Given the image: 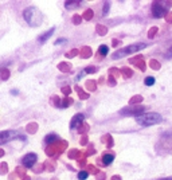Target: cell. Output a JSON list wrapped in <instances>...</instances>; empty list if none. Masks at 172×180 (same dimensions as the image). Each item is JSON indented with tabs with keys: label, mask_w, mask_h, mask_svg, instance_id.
<instances>
[{
	"label": "cell",
	"mask_w": 172,
	"mask_h": 180,
	"mask_svg": "<svg viewBox=\"0 0 172 180\" xmlns=\"http://www.w3.org/2000/svg\"><path fill=\"white\" fill-rule=\"evenodd\" d=\"M82 19H84V18H82L81 15H74L73 19H71V22H73V24H77V26H78V24H81Z\"/></svg>",
	"instance_id": "obj_38"
},
{
	"label": "cell",
	"mask_w": 172,
	"mask_h": 180,
	"mask_svg": "<svg viewBox=\"0 0 172 180\" xmlns=\"http://www.w3.org/2000/svg\"><path fill=\"white\" fill-rule=\"evenodd\" d=\"M77 55H79V50L78 48H73V50H70L69 53H66V58H74V57H77Z\"/></svg>",
	"instance_id": "obj_35"
},
{
	"label": "cell",
	"mask_w": 172,
	"mask_h": 180,
	"mask_svg": "<svg viewBox=\"0 0 172 180\" xmlns=\"http://www.w3.org/2000/svg\"><path fill=\"white\" fill-rule=\"evenodd\" d=\"M159 180H172V178H165V179H159Z\"/></svg>",
	"instance_id": "obj_56"
},
{
	"label": "cell",
	"mask_w": 172,
	"mask_h": 180,
	"mask_svg": "<svg viewBox=\"0 0 172 180\" xmlns=\"http://www.w3.org/2000/svg\"><path fill=\"white\" fill-rule=\"evenodd\" d=\"M89 128H90V126H89V124H82V125L79 126L78 129H77V132H78L79 135H84L85 136V133H88Z\"/></svg>",
	"instance_id": "obj_29"
},
{
	"label": "cell",
	"mask_w": 172,
	"mask_h": 180,
	"mask_svg": "<svg viewBox=\"0 0 172 180\" xmlns=\"http://www.w3.org/2000/svg\"><path fill=\"white\" fill-rule=\"evenodd\" d=\"M89 178V172L88 171H81V172H78V179L79 180H86Z\"/></svg>",
	"instance_id": "obj_39"
},
{
	"label": "cell",
	"mask_w": 172,
	"mask_h": 180,
	"mask_svg": "<svg viewBox=\"0 0 172 180\" xmlns=\"http://www.w3.org/2000/svg\"><path fill=\"white\" fill-rule=\"evenodd\" d=\"M91 55H93V51H91V48L89 47V46H84V47L79 50V57H81L82 59H88Z\"/></svg>",
	"instance_id": "obj_14"
},
{
	"label": "cell",
	"mask_w": 172,
	"mask_h": 180,
	"mask_svg": "<svg viewBox=\"0 0 172 180\" xmlns=\"http://www.w3.org/2000/svg\"><path fill=\"white\" fill-rule=\"evenodd\" d=\"M120 74H121V70H118V69H116V67H112L110 70H109V75H112V77H114V78H118Z\"/></svg>",
	"instance_id": "obj_36"
},
{
	"label": "cell",
	"mask_w": 172,
	"mask_h": 180,
	"mask_svg": "<svg viewBox=\"0 0 172 180\" xmlns=\"http://www.w3.org/2000/svg\"><path fill=\"white\" fill-rule=\"evenodd\" d=\"M45 141H46V144L51 145V144L58 143V141H59V137H58V135H55V133H50V135H47V136L45 137Z\"/></svg>",
	"instance_id": "obj_15"
},
{
	"label": "cell",
	"mask_w": 172,
	"mask_h": 180,
	"mask_svg": "<svg viewBox=\"0 0 172 180\" xmlns=\"http://www.w3.org/2000/svg\"><path fill=\"white\" fill-rule=\"evenodd\" d=\"M36 160H38V156H36L35 153H27V155L22 159V164L24 168H34L36 164Z\"/></svg>",
	"instance_id": "obj_8"
},
{
	"label": "cell",
	"mask_w": 172,
	"mask_h": 180,
	"mask_svg": "<svg viewBox=\"0 0 172 180\" xmlns=\"http://www.w3.org/2000/svg\"><path fill=\"white\" fill-rule=\"evenodd\" d=\"M16 138L26 141V136L20 135L18 130H3V132L0 133V144H5L7 141L16 140Z\"/></svg>",
	"instance_id": "obj_5"
},
{
	"label": "cell",
	"mask_w": 172,
	"mask_h": 180,
	"mask_svg": "<svg viewBox=\"0 0 172 180\" xmlns=\"http://www.w3.org/2000/svg\"><path fill=\"white\" fill-rule=\"evenodd\" d=\"M145 112V106L137 105V106H127V108L120 110V114L121 116H134V117H139V116L144 114Z\"/></svg>",
	"instance_id": "obj_7"
},
{
	"label": "cell",
	"mask_w": 172,
	"mask_h": 180,
	"mask_svg": "<svg viewBox=\"0 0 172 180\" xmlns=\"http://www.w3.org/2000/svg\"><path fill=\"white\" fill-rule=\"evenodd\" d=\"M84 120H85V116L82 114V113L75 114L73 117V120H71V123H70V129H78V128L84 124Z\"/></svg>",
	"instance_id": "obj_9"
},
{
	"label": "cell",
	"mask_w": 172,
	"mask_h": 180,
	"mask_svg": "<svg viewBox=\"0 0 172 180\" xmlns=\"http://www.w3.org/2000/svg\"><path fill=\"white\" fill-rule=\"evenodd\" d=\"M54 33H55V28H50V30H48V31H46L45 34H42V35L38 38V42L41 43V45H43V43H46L48 39H50V36L53 35Z\"/></svg>",
	"instance_id": "obj_13"
},
{
	"label": "cell",
	"mask_w": 172,
	"mask_h": 180,
	"mask_svg": "<svg viewBox=\"0 0 172 180\" xmlns=\"http://www.w3.org/2000/svg\"><path fill=\"white\" fill-rule=\"evenodd\" d=\"M109 8H110V3H109V2H105V3H104V10H102V16H106V15H108Z\"/></svg>",
	"instance_id": "obj_40"
},
{
	"label": "cell",
	"mask_w": 172,
	"mask_h": 180,
	"mask_svg": "<svg viewBox=\"0 0 172 180\" xmlns=\"http://www.w3.org/2000/svg\"><path fill=\"white\" fill-rule=\"evenodd\" d=\"M120 70H121L122 77L127 78V79H128V78H132V75H133V71H132L129 67H127V66H125V67H122V69H120Z\"/></svg>",
	"instance_id": "obj_22"
},
{
	"label": "cell",
	"mask_w": 172,
	"mask_h": 180,
	"mask_svg": "<svg viewBox=\"0 0 172 180\" xmlns=\"http://www.w3.org/2000/svg\"><path fill=\"white\" fill-rule=\"evenodd\" d=\"M149 66H151V69H153V70H160V67H161V65H160L156 59H151Z\"/></svg>",
	"instance_id": "obj_32"
},
{
	"label": "cell",
	"mask_w": 172,
	"mask_h": 180,
	"mask_svg": "<svg viewBox=\"0 0 172 180\" xmlns=\"http://www.w3.org/2000/svg\"><path fill=\"white\" fill-rule=\"evenodd\" d=\"M34 171H35L36 173H41L42 171H46V165H45V163H43V164H39L38 167H35V168H34Z\"/></svg>",
	"instance_id": "obj_43"
},
{
	"label": "cell",
	"mask_w": 172,
	"mask_h": 180,
	"mask_svg": "<svg viewBox=\"0 0 172 180\" xmlns=\"http://www.w3.org/2000/svg\"><path fill=\"white\" fill-rule=\"evenodd\" d=\"M15 172H16V175H18L19 176V178H26V176H27V175H26V168L24 167H18V168H16V171H15Z\"/></svg>",
	"instance_id": "obj_33"
},
{
	"label": "cell",
	"mask_w": 172,
	"mask_h": 180,
	"mask_svg": "<svg viewBox=\"0 0 172 180\" xmlns=\"http://www.w3.org/2000/svg\"><path fill=\"white\" fill-rule=\"evenodd\" d=\"M22 180H31V179H30V178H28V176H26V178H23Z\"/></svg>",
	"instance_id": "obj_57"
},
{
	"label": "cell",
	"mask_w": 172,
	"mask_h": 180,
	"mask_svg": "<svg viewBox=\"0 0 172 180\" xmlns=\"http://www.w3.org/2000/svg\"><path fill=\"white\" fill-rule=\"evenodd\" d=\"M26 129H27V132H28V133L34 135V133H36V130H38V124H36V123H30V124L27 125V128H26Z\"/></svg>",
	"instance_id": "obj_26"
},
{
	"label": "cell",
	"mask_w": 172,
	"mask_h": 180,
	"mask_svg": "<svg viewBox=\"0 0 172 180\" xmlns=\"http://www.w3.org/2000/svg\"><path fill=\"white\" fill-rule=\"evenodd\" d=\"M96 31H97L98 35L104 36V35H106L108 34V27H105V26H102V24H97L96 26Z\"/></svg>",
	"instance_id": "obj_21"
},
{
	"label": "cell",
	"mask_w": 172,
	"mask_h": 180,
	"mask_svg": "<svg viewBox=\"0 0 172 180\" xmlns=\"http://www.w3.org/2000/svg\"><path fill=\"white\" fill-rule=\"evenodd\" d=\"M98 53L101 57H105V55H108V53H109V47L106 45H101L98 48Z\"/></svg>",
	"instance_id": "obj_30"
},
{
	"label": "cell",
	"mask_w": 172,
	"mask_h": 180,
	"mask_svg": "<svg viewBox=\"0 0 172 180\" xmlns=\"http://www.w3.org/2000/svg\"><path fill=\"white\" fill-rule=\"evenodd\" d=\"M78 165H79V167H81V168L86 167V157L81 159V160H78Z\"/></svg>",
	"instance_id": "obj_48"
},
{
	"label": "cell",
	"mask_w": 172,
	"mask_h": 180,
	"mask_svg": "<svg viewBox=\"0 0 172 180\" xmlns=\"http://www.w3.org/2000/svg\"><path fill=\"white\" fill-rule=\"evenodd\" d=\"M165 20H167V22L168 23H172V12H171V11H170V12H168V15L167 16H165V18H164Z\"/></svg>",
	"instance_id": "obj_51"
},
{
	"label": "cell",
	"mask_w": 172,
	"mask_h": 180,
	"mask_svg": "<svg viewBox=\"0 0 172 180\" xmlns=\"http://www.w3.org/2000/svg\"><path fill=\"white\" fill-rule=\"evenodd\" d=\"M143 102V95H134L129 100V106H134V105H140Z\"/></svg>",
	"instance_id": "obj_18"
},
{
	"label": "cell",
	"mask_w": 172,
	"mask_h": 180,
	"mask_svg": "<svg viewBox=\"0 0 172 180\" xmlns=\"http://www.w3.org/2000/svg\"><path fill=\"white\" fill-rule=\"evenodd\" d=\"M93 10H85V12H84V15H82V18H84L85 20H91L93 19Z\"/></svg>",
	"instance_id": "obj_31"
},
{
	"label": "cell",
	"mask_w": 172,
	"mask_h": 180,
	"mask_svg": "<svg viewBox=\"0 0 172 180\" xmlns=\"http://www.w3.org/2000/svg\"><path fill=\"white\" fill-rule=\"evenodd\" d=\"M50 102H51V105L57 106V108H61V102H62V101L59 100L58 95H54V97L50 98Z\"/></svg>",
	"instance_id": "obj_27"
},
{
	"label": "cell",
	"mask_w": 172,
	"mask_h": 180,
	"mask_svg": "<svg viewBox=\"0 0 172 180\" xmlns=\"http://www.w3.org/2000/svg\"><path fill=\"white\" fill-rule=\"evenodd\" d=\"M155 81H156V79H155L153 77H147V78L144 79V83H145L147 86H152V85H155Z\"/></svg>",
	"instance_id": "obj_42"
},
{
	"label": "cell",
	"mask_w": 172,
	"mask_h": 180,
	"mask_svg": "<svg viewBox=\"0 0 172 180\" xmlns=\"http://www.w3.org/2000/svg\"><path fill=\"white\" fill-rule=\"evenodd\" d=\"M85 74H94V73H97V67H94V66H89V67H86L84 70Z\"/></svg>",
	"instance_id": "obj_41"
},
{
	"label": "cell",
	"mask_w": 172,
	"mask_h": 180,
	"mask_svg": "<svg viewBox=\"0 0 172 180\" xmlns=\"http://www.w3.org/2000/svg\"><path fill=\"white\" fill-rule=\"evenodd\" d=\"M129 63H133L134 66H137V67L140 69L141 71H145V62H144V59H143V57L141 55H136V57H133V58H131L129 59Z\"/></svg>",
	"instance_id": "obj_10"
},
{
	"label": "cell",
	"mask_w": 172,
	"mask_h": 180,
	"mask_svg": "<svg viewBox=\"0 0 172 180\" xmlns=\"http://www.w3.org/2000/svg\"><path fill=\"white\" fill-rule=\"evenodd\" d=\"M157 31H159V28L157 27H151L149 31H148V38H149V39H153V38L156 36Z\"/></svg>",
	"instance_id": "obj_34"
},
{
	"label": "cell",
	"mask_w": 172,
	"mask_h": 180,
	"mask_svg": "<svg viewBox=\"0 0 172 180\" xmlns=\"http://www.w3.org/2000/svg\"><path fill=\"white\" fill-rule=\"evenodd\" d=\"M45 165H46V171H47V172H53V171L55 169V161L54 160L45 161Z\"/></svg>",
	"instance_id": "obj_23"
},
{
	"label": "cell",
	"mask_w": 172,
	"mask_h": 180,
	"mask_svg": "<svg viewBox=\"0 0 172 180\" xmlns=\"http://www.w3.org/2000/svg\"><path fill=\"white\" fill-rule=\"evenodd\" d=\"M73 104H74L73 98H70V97H65L63 100H62V102H61V108H69V106L73 105Z\"/></svg>",
	"instance_id": "obj_25"
},
{
	"label": "cell",
	"mask_w": 172,
	"mask_h": 180,
	"mask_svg": "<svg viewBox=\"0 0 172 180\" xmlns=\"http://www.w3.org/2000/svg\"><path fill=\"white\" fill-rule=\"evenodd\" d=\"M75 92L78 93V95H79V98H81V100H88L89 97H90V95H89V93H86L84 89L82 88H79V86H75Z\"/></svg>",
	"instance_id": "obj_19"
},
{
	"label": "cell",
	"mask_w": 172,
	"mask_h": 180,
	"mask_svg": "<svg viewBox=\"0 0 172 180\" xmlns=\"http://www.w3.org/2000/svg\"><path fill=\"white\" fill-rule=\"evenodd\" d=\"M105 176L106 175H105L104 172H100L98 175H97V180H105Z\"/></svg>",
	"instance_id": "obj_50"
},
{
	"label": "cell",
	"mask_w": 172,
	"mask_h": 180,
	"mask_svg": "<svg viewBox=\"0 0 172 180\" xmlns=\"http://www.w3.org/2000/svg\"><path fill=\"white\" fill-rule=\"evenodd\" d=\"M61 90H62V93L65 94V97H69V95H70V93H71V89L69 88V86H63Z\"/></svg>",
	"instance_id": "obj_45"
},
{
	"label": "cell",
	"mask_w": 172,
	"mask_h": 180,
	"mask_svg": "<svg viewBox=\"0 0 172 180\" xmlns=\"http://www.w3.org/2000/svg\"><path fill=\"white\" fill-rule=\"evenodd\" d=\"M114 160V155L110 152H105L104 155H102L101 159H98V164L100 165H110L112 163Z\"/></svg>",
	"instance_id": "obj_11"
},
{
	"label": "cell",
	"mask_w": 172,
	"mask_h": 180,
	"mask_svg": "<svg viewBox=\"0 0 172 180\" xmlns=\"http://www.w3.org/2000/svg\"><path fill=\"white\" fill-rule=\"evenodd\" d=\"M66 42V39H63V38H59L58 40H57V42H54L55 43V45H62V43H65Z\"/></svg>",
	"instance_id": "obj_53"
},
{
	"label": "cell",
	"mask_w": 172,
	"mask_h": 180,
	"mask_svg": "<svg viewBox=\"0 0 172 180\" xmlns=\"http://www.w3.org/2000/svg\"><path fill=\"white\" fill-rule=\"evenodd\" d=\"M67 141H65V140H59L58 143H55V144H51V145H47L46 147V155L48 156V157H55V156H58V155H61L62 152L67 148Z\"/></svg>",
	"instance_id": "obj_4"
},
{
	"label": "cell",
	"mask_w": 172,
	"mask_h": 180,
	"mask_svg": "<svg viewBox=\"0 0 172 180\" xmlns=\"http://www.w3.org/2000/svg\"><path fill=\"white\" fill-rule=\"evenodd\" d=\"M86 171H88L89 173H94V175H96V176L100 173V169H98V168H97V167H94L93 164H89L88 167H86Z\"/></svg>",
	"instance_id": "obj_28"
},
{
	"label": "cell",
	"mask_w": 172,
	"mask_h": 180,
	"mask_svg": "<svg viewBox=\"0 0 172 180\" xmlns=\"http://www.w3.org/2000/svg\"><path fill=\"white\" fill-rule=\"evenodd\" d=\"M82 2H66L65 3V7L67 8V10H74V8H77L78 5H81Z\"/></svg>",
	"instance_id": "obj_24"
},
{
	"label": "cell",
	"mask_w": 172,
	"mask_h": 180,
	"mask_svg": "<svg viewBox=\"0 0 172 180\" xmlns=\"http://www.w3.org/2000/svg\"><path fill=\"white\" fill-rule=\"evenodd\" d=\"M88 143H89V137H88V135L82 136L81 140H79V144H81L82 147H85V145H88Z\"/></svg>",
	"instance_id": "obj_44"
},
{
	"label": "cell",
	"mask_w": 172,
	"mask_h": 180,
	"mask_svg": "<svg viewBox=\"0 0 172 180\" xmlns=\"http://www.w3.org/2000/svg\"><path fill=\"white\" fill-rule=\"evenodd\" d=\"M19 176L16 175V172L15 173H12V175H10V180H15V179H18Z\"/></svg>",
	"instance_id": "obj_54"
},
{
	"label": "cell",
	"mask_w": 172,
	"mask_h": 180,
	"mask_svg": "<svg viewBox=\"0 0 172 180\" xmlns=\"http://www.w3.org/2000/svg\"><path fill=\"white\" fill-rule=\"evenodd\" d=\"M120 43H121V42H120L118 39H113V40H112V46H113V47H117Z\"/></svg>",
	"instance_id": "obj_52"
},
{
	"label": "cell",
	"mask_w": 172,
	"mask_h": 180,
	"mask_svg": "<svg viewBox=\"0 0 172 180\" xmlns=\"http://www.w3.org/2000/svg\"><path fill=\"white\" fill-rule=\"evenodd\" d=\"M97 85H98V83H97L96 81L89 79V81H86V83H85V89H88L89 92H96V90H97Z\"/></svg>",
	"instance_id": "obj_16"
},
{
	"label": "cell",
	"mask_w": 172,
	"mask_h": 180,
	"mask_svg": "<svg viewBox=\"0 0 172 180\" xmlns=\"http://www.w3.org/2000/svg\"><path fill=\"white\" fill-rule=\"evenodd\" d=\"M8 78H10V70H8V69H5V67H3L2 69V79L3 81H7Z\"/></svg>",
	"instance_id": "obj_37"
},
{
	"label": "cell",
	"mask_w": 172,
	"mask_h": 180,
	"mask_svg": "<svg viewBox=\"0 0 172 180\" xmlns=\"http://www.w3.org/2000/svg\"><path fill=\"white\" fill-rule=\"evenodd\" d=\"M67 156H69V159H74V160H81V159L86 157L85 153L79 152L78 149H70L67 153Z\"/></svg>",
	"instance_id": "obj_12"
},
{
	"label": "cell",
	"mask_w": 172,
	"mask_h": 180,
	"mask_svg": "<svg viewBox=\"0 0 172 180\" xmlns=\"http://www.w3.org/2000/svg\"><path fill=\"white\" fill-rule=\"evenodd\" d=\"M23 18L31 27H38L42 24L43 15L36 7H27L23 11Z\"/></svg>",
	"instance_id": "obj_1"
},
{
	"label": "cell",
	"mask_w": 172,
	"mask_h": 180,
	"mask_svg": "<svg viewBox=\"0 0 172 180\" xmlns=\"http://www.w3.org/2000/svg\"><path fill=\"white\" fill-rule=\"evenodd\" d=\"M58 70L62 73H69V71H71V65L69 62H62L58 65Z\"/></svg>",
	"instance_id": "obj_17"
},
{
	"label": "cell",
	"mask_w": 172,
	"mask_h": 180,
	"mask_svg": "<svg viewBox=\"0 0 172 180\" xmlns=\"http://www.w3.org/2000/svg\"><path fill=\"white\" fill-rule=\"evenodd\" d=\"M102 143H104L105 145H106L108 148H112L113 147V138H112V136L110 135H105V136H102Z\"/></svg>",
	"instance_id": "obj_20"
},
{
	"label": "cell",
	"mask_w": 172,
	"mask_h": 180,
	"mask_svg": "<svg viewBox=\"0 0 172 180\" xmlns=\"http://www.w3.org/2000/svg\"><path fill=\"white\" fill-rule=\"evenodd\" d=\"M165 58H167V59H171V58H172V47L168 48L167 54H165Z\"/></svg>",
	"instance_id": "obj_49"
},
{
	"label": "cell",
	"mask_w": 172,
	"mask_h": 180,
	"mask_svg": "<svg viewBox=\"0 0 172 180\" xmlns=\"http://www.w3.org/2000/svg\"><path fill=\"white\" fill-rule=\"evenodd\" d=\"M5 172H7V164H5V163H2V165H0V173L4 175Z\"/></svg>",
	"instance_id": "obj_47"
},
{
	"label": "cell",
	"mask_w": 172,
	"mask_h": 180,
	"mask_svg": "<svg viewBox=\"0 0 172 180\" xmlns=\"http://www.w3.org/2000/svg\"><path fill=\"white\" fill-rule=\"evenodd\" d=\"M145 47H147L145 43H134V45L127 46V47L121 48V50H117L114 54H112V58H113V59H120V58L127 57V55H129V54L139 53L140 50H144Z\"/></svg>",
	"instance_id": "obj_3"
},
{
	"label": "cell",
	"mask_w": 172,
	"mask_h": 180,
	"mask_svg": "<svg viewBox=\"0 0 172 180\" xmlns=\"http://www.w3.org/2000/svg\"><path fill=\"white\" fill-rule=\"evenodd\" d=\"M151 12L152 15H153V18H165V16L168 15V8L164 5V3H160V2H153V4H152V8H151Z\"/></svg>",
	"instance_id": "obj_6"
},
{
	"label": "cell",
	"mask_w": 172,
	"mask_h": 180,
	"mask_svg": "<svg viewBox=\"0 0 172 180\" xmlns=\"http://www.w3.org/2000/svg\"><path fill=\"white\" fill-rule=\"evenodd\" d=\"M112 180H122V179H121V176L114 175V176H112Z\"/></svg>",
	"instance_id": "obj_55"
},
{
	"label": "cell",
	"mask_w": 172,
	"mask_h": 180,
	"mask_svg": "<svg viewBox=\"0 0 172 180\" xmlns=\"http://www.w3.org/2000/svg\"><path fill=\"white\" fill-rule=\"evenodd\" d=\"M161 121H163V117L159 113H144V114L136 117V123L140 124L141 126L156 125V124H160Z\"/></svg>",
	"instance_id": "obj_2"
},
{
	"label": "cell",
	"mask_w": 172,
	"mask_h": 180,
	"mask_svg": "<svg viewBox=\"0 0 172 180\" xmlns=\"http://www.w3.org/2000/svg\"><path fill=\"white\" fill-rule=\"evenodd\" d=\"M108 82H109V85L110 86H114L116 85V78L112 77V75H108Z\"/></svg>",
	"instance_id": "obj_46"
}]
</instances>
